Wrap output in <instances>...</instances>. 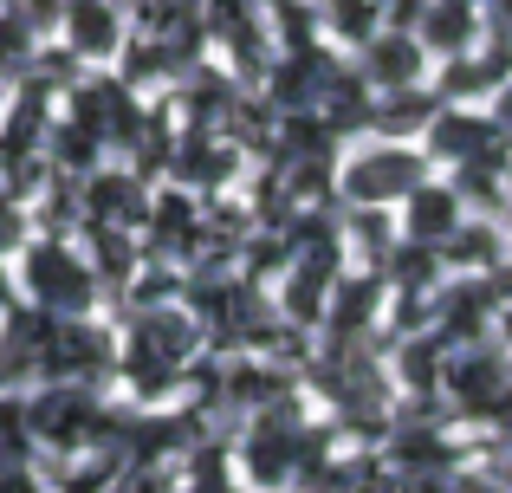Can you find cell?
<instances>
[{"instance_id": "6da1fadb", "label": "cell", "mask_w": 512, "mask_h": 493, "mask_svg": "<svg viewBox=\"0 0 512 493\" xmlns=\"http://www.w3.org/2000/svg\"><path fill=\"white\" fill-rule=\"evenodd\" d=\"M13 299L33 312H98L104 299V273L91 266V253L65 234H26L13 247Z\"/></svg>"}, {"instance_id": "7a4b0ae2", "label": "cell", "mask_w": 512, "mask_h": 493, "mask_svg": "<svg viewBox=\"0 0 512 493\" xmlns=\"http://www.w3.org/2000/svg\"><path fill=\"white\" fill-rule=\"evenodd\" d=\"M422 176H435L428 150L415 137H363L338 150V176H331V195H344V208H396L402 195Z\"/></svg>"}, {"instance_id": "3957f363", "label": "cell", "mask_w": 512, "mask_h": 493, "mask_svg": "<svg viewBox=\"0 0 512 493\" xmlns=\"http://www.w3.org/2000/svg\"><path fill=\"white\" fill-rule=\"evenodd\" d=\"M240 474L253 487H286L292 474H305V403L273 396L253 409L247 435H240Z\"/></svg>"}, {"instance_id": "277c9868", "label": "cell", "mask_w": 512, "mask_h": 493, "mask_svg": "<svg viewBox=\"0 0 512 493\" xmlns=\"http://www.w3.org/2000/svg\"><path fill=\"white\" fill-rule=\"evenodd\" d=\"M98 383H39L26 396V416H33V442L46 455L72 461V455H91V435H98Z\"/></svg>"}, {"instance_id": "5b68a950", "label": "cell", "mask_w": 512, "mask_h": 493, "mask_svg": "<svg viewBox=\"0 0 512 493\" xmlns=\"http://www.w3.org/2000/svg\"><path fill=\"white\" fill-rule=\"evenodd\" d=\"M350 65H357V78L370 91H402V85H422L435 59H428V46L409 33V26H389L383 20L357 52H350Z\"/></svg>"}, {"instance_id": "8992f818", "label": "cell", "mask_w": 512, "mask_h": 493, "mask_svg": "<svg viewBox=\"0 0 512 493\" xmlns=\"http://www.w3.org/2000/svg\"><path fill=\"white\" fill-rule=\"evenodd\" d=\"M59 39H65V52L85 59V65L124 59V46H130L124 0H59Z\"/></svg>"}, {"instance_id": "52a82bcc", "label": "cell", "mask_w": 512, "mask_h": 493, "mask_svg": "<svg viewBox=\"0 0 512 493\" xmlns=\"http://www.w3.org/2000/svg\"><path fill=\"white\" fill-rule=\"evenodd\" d=\"M461 221H467L461 189H454V182H435V176H422V182H415V189L396 202V234H402L409 247H435V253H441V241H448Z\"/></svg>"}, {"instance_id": "ba28073f", "label": "cell", "mask_w": 512, "mask_h": 493, "mask_svg": "<svg viewBox=\"0 0 512 493\" xmlns=\"http://www.w3.org/2000/svg\"><path fill=\"white\" fill-rule=\"evenodd\" d=\"M409 33L428 46V59H454L474 39H487V0H422Z\"/></svg>"}, {"instance_id": "9c48e42d", "label": "cell", "mask_w": 512, "mask_h": 493, "mask_svg": "<svg viewBox=\"0 0 512 493\" xmlns=\"http://www.w3.org/2000/svg\"><path fill=\"white\" fill-rule=\"evenodd\" d=\"M39 26L20 7H0V85H26L39 72Z\"/></svg>"}, {"instance_id": "30bf717a", "label": "cell", "mask_w": 512, "mask_h": 493, "mask_svg": "<svg viewBox=\"0 0 512 493\" xmlns=\"http://www.w3.org/2000/svg\"><path fill=\"white\" fill-rule=\"evenodd\" d=\"M7 461H39L33 416H26V390H0V468Z\"/></svg>"}, {"instance_id": "8fae6325", "label": "cell", "mask_w": 512, "mask_h": 493, "mask_svg": "<svg viewBox=\"0 0 512 493\" xmlns=\"http://www.w3.org/2000/svg\"><path fill=\"white\" fill-rule=\"evenodd\" d=\"M0 493H52V481L39 474V461H7L0 468Z\"/></svg>"}, {"instance_id": "7c38bea8", "label": "cell", "mask_w": 512, "mask_h": 493, "mask_svg": "<svg viewBox=\"0 0 512 493\" xmlns=\"http://www.w3.org/2000/svg\"><path fill=\"white\" fill-rule=\"evenodd\" d=\"M487 117H493V130H500V137L512 143V72L500 78V85H493V98H487Z\"/></svg>"}]
</instances>
